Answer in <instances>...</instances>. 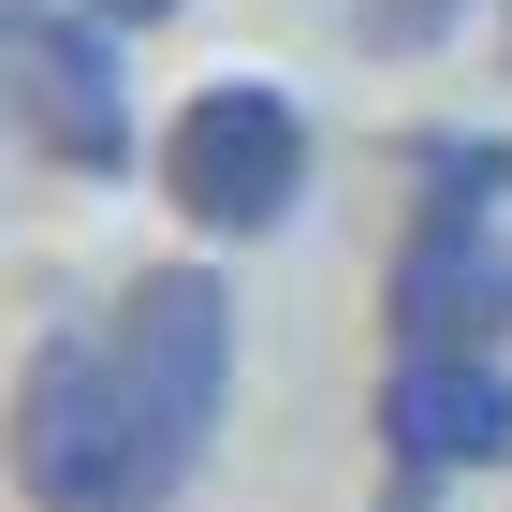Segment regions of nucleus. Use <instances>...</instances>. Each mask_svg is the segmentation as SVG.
<instances>
[{
  "label": "nucleus",
  "instance_id": "nucleus-1",
  "mask_svg": "<svg viewBox=\"0 0 512 512\" xmlns=\"http://www.w3.org/2000/svg\"><path fill=\"white\" fill-rule=\"evenodd\" d=\"M235 395V293L205 264L118 278L103 322H44L15 366V498L30 512H176Z\"/></svg>",
  "mask_w": 512,
  "mask_h": 512
},
{
  "label": "nucleus",
  "instance_id": "nucleus-6",
  "mask_svg": "<svg viewBox=\"0 0 512 512\" xmlns=\"http://www.w3.org/2000/svg\"><path fill=\"white\" fill-rule=\"evenodd\" d=\"M395 176H410V205H469V220H498V191H512V132H410V147H395Z\"/></svg>",
  "mask_w": 512,
  "mask_h": 512
},
{
  "label": "nucleus",
  "instance_id": "nucleus-2",
  "mask_svg": "<svg viewBox=\"0 0 512 512\" xmlns=\"http://www.w3.org/2000/svg\"><path fill=\"white\" fill-rule=\"evenodd\" d=\"M0 103L30 132V161L59 176H132L147 132H132V30L88 15V0H0Z\"/></svg>",
  "mask_w": 512,
  "mask_h": 512
},
{
  "label": "nucleus",
  "instance_id": "nucleus-4",
  "mask_svg": "<svg viewBox=\"0 0 512 512\" xmlns=\"http://www.w3.org/2000/svg\"><path fill=\"white\" fill-rule=\"evenodd\" d=\"M498 454H512V366L498 352H395L381 366V512H439Z\"/></svg>",
  "mask_w": 512,
  "mask_h": 512
},
{
  "label": "nucleus",
  "instance_id": "nucleus-8",
  "mask_svg": "<svg viewBox=\"0 0 512 512\" xmlns=\"http://www.w3.org/2000/svg\"><path fill=\"white\" fill-rule=\"evenodd\" d=\"M88 15H118V30H161V15H176V0H88Z\"/></svg>",
  "mask_w": 512,
  "mask_h": 512
},
{
  "label": "nucleus",
  "instance_id": "nucleus-5",
  "mask_svg": "<svg viewBox=\"0 0 512 512\" xmlns=\"http://www.w3.org/2000/svg\"><path fill=\"white\" fill-rule=\"evenodd\" d=\"M498 322H512V249H498V220H469V205H410L395 278H381V337H395V352H498Z\"/></svg>",
  "mask_w": 512,
  "mask_h": 512
},
{
  "label": "nucleus",
  "instance_id": "nucleus-7",
  "mask_svg": "<svg viewBox=\"0 0 512 512\" xmlns=\"http://www.w3.org/2000/svg\"><path fill=\"white\" fill-rule=\"evenodd\" d=\"M469 30V0H366V44L381 59H425V44H454Z\"/></svg>",
  "mask_w": 512,
  "mask_h": 512
},
{
  "label": "nucleus",
  "instance_id": "nucleus-3",
  "mask_svg": "<svg viewBox=\"0 0 512 512\" xmlns=\"http://www.w3.org/2000/svg\"><path fill=\"white\" fill-rule=\"evenodd\" d=\"M308 103L278 74H220V88H191L176 103V132H161V191H176V220L191 235H278L293 205H308Z\"/></svg>",
  "mask_w": 512,
  "mask_h": 512
}]
</instances>
